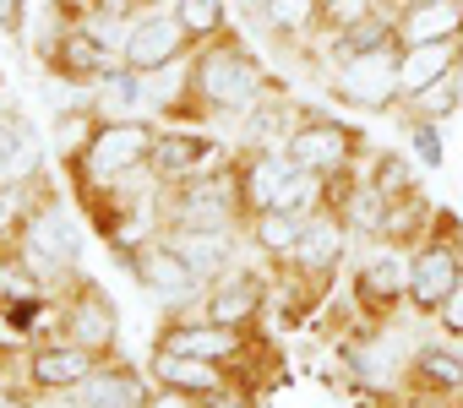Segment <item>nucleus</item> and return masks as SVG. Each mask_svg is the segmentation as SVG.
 Instances as JSON below:
<instances>
[{
	"mask_svg": "<svg viewBox=\"0 0 463 408\" xmlns=\"http://www.w3.org/2000/svg\"><path fill=\"white\" fill-rule=\"evenodd\" d=\"M268 93H279V82L268 77L262 55L229 28L185 55V93L169 120H246Z\"/></svg>",
	"mask_w": 463,
	"mask_h": 408,
	"instance_id": "1",
	"label": "nucleus"
},
{
	"mask_svg": "<svg viewBox=\"0 0 463 408\" xmlns=\"http://www.w3.org/2000/svg\"><path fill=\"white\" fill-rule=\"evenodd\" d=\"M158 218L164 229H246V196L235 180V158L213 174H191L175 185H158Z\"/></svg>",
	"mask_w": 463,
	"mask_h": 408,
	"instance_id": "2",
	"label": "nucleus"
},
{
	"mask_svg": "<svg viewBox=\"0 0 463 408\" xmlns=\"http://www.w3.org/2000/svg\"><path fill=\"white\" fill-rule=\"evenodd\" d=\"M39 190H44V180H39ZM12 246H17V256H23L44 283L77 273V262H82V235H77V218H71V208H66L61 190L33 196V208H28V218H23V229L12 235Z\"/></svg>",
	"mask_w": 463,
	"mask_h": 408,
	"instance_id": "3",
	"label": "nucleus"
},
{
	"mask_svg": "<svg viewBox=\"0 0 463 408\" xmlns=\"http://www.w3.org/2000/svg\"><path fill=\"white\" fill-rule=\"evenodd\" d=\"M153 142H158V125L153 120H99L82 142V153H71V180L77 190H93V185H109V180H126L137 169H147L153 158Z\"/></svg>",
	"mask_w": 463,
	"mask_h": 408,
	"instance_id": "4",
	"label": "nucleus"
},
{
	"mask_svg": "<svg viewBox=\"0 0 463 408\" xmlns=\"http://www.w3.org/2000/svg\"><path fill=\"white\" fill-rule=\"evenodd\" d=\"M458 283H463V224L452 213H436L425 240L409 246V311L436 316Z\"/></svg>",
	"mask_w": 463,
	"mask_h": 408,
	"instance_id": "5",
	"label": "nucleus"
},
{
	"mask_svg": "<svg viewBox=\"0 0 463 408\" xmlns=\"http://www.w3.org/2000/svg\"><path fill=\"white\" fill-rule=\"evenodd\" d=\"M327 93L338 104H354V109H398V44L387 50H360V55H344L333 60L327 71Z\"/></svg>",
	"mask_w": 463,
	"mask_h": 408,
	"instance_id": "6",
	"label": "nucleus"
},
{
	"mask_svg": "<svg viewBox=\"0 0 463 408\" xmlns=\"http://www.w3.org/2000/svg\"><path fill=\"white\" fill-rule=\"evenodd\" d=\"M354 305L371 321H387L398 305H409V246L382 240L360 256L354 267Z\"/></svg>",
	"mask_w": 463,
	"mask_h": 408,
	"instance_id": "7",
	"label": "nucleus"
},
{
	"mask_svg": "<svg viewBox=\"0 0 463 408\" xmlns=\"http://www.w3.org/2000/svg\"><path fill=\"white\" fill-rule=\"evenodd\" d=\"M158 354H191V359H207V365H235L241 354H251V327H223V321H207V316H175L158 327L153 338Z\"/></svg>",
	"mask_w": 463,
	"mask_h": 408,
	"instance_id": "8",
	"label": "nucleus"
},
{
	"mask_svg": "<svg viewBox=\"0 0 463 408\" xmlns=\"http://www.w3.org/2000/svg\"><path fill=\"white\" fill-rule=\"evenodd\" d=\"M229 158H235V153H229L213 131H202V125H164L158 142H153L147 169H153L158 185H175V180H191V174H213Z\"/></svg>",
	"mask_w": 463,
	"mask_h": 408,
	"instance_id": "9",
	"label": "nucleus"
},
{
	"mask_svg": "<svg viewBox=\"0 0 463 408\" xmlns=\"http://www.w3.org/2000/svg\"><path fill=\"white\" fill-rule=\"evenodd\" d=\"M284 153L295 158V169H311V174H338V169H354V153H360V131L333 120V115H300L295 131L284 136Z\"/></svg>",
	"mask_w": 463,
	"mask_h": 408,
	"instance_id": "10",
	"label": "nucleus"
},
{
	"mask_svg": "<svg viewBox=\"0 0 463 408\" xmlns=\"http://www.w3.org/2000/svg\"><path fill=\"white\" fill-rule=\"evenodd\" d=\"M126 267H131V278H137L153 300H164V305H202V294H207V278H202L164 235H153Z\"/></svg>",
	"mask_w": 463,
	"mask_h": 408,
	"instance_id": "11",
	"label": "nucleus"
},
{
	"mask_svg": "<svg viewBox=\"0 0 463 408\" xmlns=\"http://www.w3.org/2000/svg\"><path fill=\"white\" fill-rule=\"evenodd\" d=\"M55 321H61V338H71V343H82V348H93V354H115L120 311H115V300H109L93 278L71 273V289H66V305H61Z\"/></svg>",
	"mask_w": 463,
	"mask_h": 408,
	"instance_id": "12",
	"label": "nucleus"
},
{
	"mask_svg": "<svg viewBox=\"0 0 463 408\" xmlns=\"http://www.w3.org/2000/svg\"><path fill=\"white\" fill-rule=\"evenodd\" d=\"M191 50H196V44H191L185 23H180L169 6H153V12H137V17H131V39H126V66H131V71H142V77L169 71V66H180Z\"/></svg>",
	"mask_w": 463,
	"mask_h": 408,
	"instance_id": "13",
	"label": "nucleus"
},
{
	"mask_svg": "<svg viewBox=\"0 0 463 408\" xmlns=\"http://www.w3.org/2000/svg\"><path fill=\"white\" fill-rule=\"evenodd\" d=\"M153 381L164 392L191 397V403H207V408H241L229 370L223 365H207V359H191V354H158L153 348Z\"/></svg>",
	"mask_w": 463,
	"mask_h": 408,
	"instance_id": "14",
	"label": "nucleus"
},
{
	"mask_svg": "<svg viewBox=\"0 0 463 408\" xmlns=\"http://www.w3.org/2000/svg\"><path fill=\"white\" fill-rule=\"evenodd\" d=\"M99 359H104V354H93V348H82V343H71V338H55V343L28 348L23 381H28L33 392H77V386L93 376Z\"/></svg>",
	"mask_w": 463,
	"mask_h": 408,
	"instance_id": "15",
	"label": "nucleus"
},
{
	"mask_svg": "<svg viewBox=\"0 0 463 408\" xmlns=\"http://www.w3.org/2000/svg\"><path fill=\"white\" fill-rule=\"evenodd\" d=\"M262 305H268V278H262V273H251V267H229L223 278H213V283H207V294H202V311H196V316L223 321V327H257Z\"/></svg>",
	"mask_w": 463,
	"mask_h": 408,
	"instance_id": "16",
	"label": "nucleus"
},
{
	"mask_svg": "<svg viewBox=\"0 0 463 408\" xmlns=\"http://www.w3.org/2000/svg\"><path fill=\"white\" fill-rule=\"evenodd\" d=\"M82 408H153V386L142 370H131L120 354H104L93 365V376L71 392Z\"/></svg>",
	"mask_w": 463,
	"mask_h": 408,
	"instance_id": "17",
	"label": "nucleus"
},
{
	"mask_svg": "<svg viewBox=\"0 0 463 408\" xmlns=\"http://www.w3.org/2000/svg\"><path fill=\"white\" fill-rule=\"evenodd\" d=\"M344 240H349V224H344L333 208H322V213L306 218L300 246H295L289 262H279V267H295L300 278H333V273H338V256H344Z\"/></svg>",
	"mask_w": 463,
	"mask_h": 408,
	"instance_id": "18",
	"label": "nucleus"
},
{
	"mask_svg": "<svg viewBox=\"0 0 463 408\" xmlns=\"http://www.w3.org/2000/svg\"><path fill=\"white\" fill-rule=\"evenodd\" d=\"M289 174H295V158H289L284 147L235 153V180H241V196H246V213H262V208H273Z\"/></svg>",
	"mask_w": 463,
	"mask_h": 408,
	"instance_id": "19",
	"label": "nucleus"
},
{
	"mask_svg": "<svg viewBox=\"0 0 463 408\" xmlns=\"http://www.w3.org/2000/svg\"><path fill=\"white\" fill-rule=\"evenodd\" d=\"M463 66V39H436V44H398V98L441 82L447 71Z\"/></svg>",
	"mask_w": 463,
	"mask_h": 408,
	"instance_id": "20",
	"label": "nucleus"
},
{
	"mask_svg": "<svg viewBox=\"0 0 463 408\" xmlns=\"http://www.w3.org/2000/svg\"><path fill=\"white\" fill-rule=\"evenodd\" d=\"M392 12H398V44L463 39V0H403Z\"/></svg>",
	"mask_w": 463,
	"mask_h": 408,
	"instance_id": "21",
	"label": "nucleus"
},
{
	"mask_svg": "<svg viewBox=\"0 0 463 408\" xmlns=\"http://www.w3.org/2000/svg\"><path fill=\"white\" fill-rule=\"evenodd\" d=\"M202 278H223L235 267V251H241V235L235 229H158Z\"/></svg>",
	"mask_w": 463,
	"mask_h": 408,
	"instance_id": "22",
	"label": "nucleus"
},
{
	"mask_svg": "<svg viewBox=\"0 0 463 408\" xmlns=\"http://www.w3.org/2000/svg\"><path fill=\"white\" fill-rule=\"evenodd\" d=\"M251 12H257V28L273 44H311L322 0H251Z\"/></svg>",
	"mask_w": 463,
	"mask_h": 408,
	"instance_id": "23",
	"label": "nucleus"
},
{
	"mask_svg": "<svg viewBox=\"0 0 463 408\" xmlns=\"http://www.w3.org/2000/svg\"><path fill=\"white\" fill-rule=\"evenodd\" d=\"M458 104H463V66L447 71L441 82H430V88L398 98V115H403V125H414V120H420V125H441V120L458 115Z\"/></svg>",
	"mask_w": 463,
	"mask_h": 408,
	"instance_id": "24",
	"label": "nucleus"
},
{
	"mask_svg": "<svg viewBox=\"0 0 463 408\" xmlns=\"http://www.w3.org/2000/svg\"><path fill=\"white\" fill-rule=\"evenodd\" d=\"M409 386H414L420 397L463 392V354H452L447 343H425V348L409 359Z\"/></svg>",
	"mask_w": 463,
	"mask_h": 408,
	"instance_id": "25",
	"label": "nucleus"
},
{
	"mask_svg": "<svg viewBox=\"0 0 463 408\" xmlns=\"http://www.w3.org/2000/svg\"><path fill=\"white\" fill-rule=\"evenodd\" d=\"M88 104H93V115H99V120H137V109H147L142 71H131V66L109 71V77L88 93Z\"/></svg>",
	"mask_w": 463,
	"mask_h": 408,
	"instance_id": "26",
	"label": "nucleus"
},
{
	"mask_svg": "<svg viewBox=\"0 0 463 408\" xmlns=\"http://www.w3.org/2000/svg\"><path fill=\"white\" fill-rule=\"evenodd\" d=\"M300 229H306V218H295V213H284V208H262V213L246 218V235H251V246H257L268 262H289V251L300 246Z\"/></svg>",
	"mask_w": 463,
	"mask_h": 408,
	"instance_id": "27",
	"label": "nucleus"
},
{
	"mask_svg": "<svg viewBox=\"0 0 463 408\" xmlns=\"http://www.w3.org/2000/svg\"><path fill=\"white\" fill-rule=\"evenodd\" d=\"M39 169V153H33V131H28V120L23 115H0V185L6 180H23V174H33Z\"/></svg>",
	"mask_w": 463,
	"mask_h": 408,
	"instance_id": "28",
	"label": "nucleus"
},
{
	"mask_svg": "<svg viewBox=\"0 0 463 408\" xmlns=\"http://www.w3.org/2000/svg\"><path fill=\"white\" fill-rule=\"evenodd\" d=\"M169 12L185 23L191 44H207V39L229 33V6H223V0H169Z\"/></svg>",
	"mask_w": 463,
	"mask_h": 408,
	"instance_id": "29",
	"label": "nucleus"
},
{
	"mask_svg": "<svg viewBox=\"0 0 463 408\" xmlns=\"http://www.w3.org/2000/svg\"><path fill=\"white\" fill-rule=\"evenodd\" d=\"M371 12H382V0H322V17H317L311 44H322V39H333V33L354 28V23H360V17H371Z\"/></svg>",
	"mask_w": 463,
	"mask_h": 408,
	"instance_id": "30",
	"label": "nucleus"
},
{
	"mask_svg": "<svg viewBox=\"0 0 463 408\" xmlns=\"http://www.w3.org/2000/svg\"><path fill=\"white\" fill-rule=\"evenodd\" d=\"M365 185H376L382 196H398V190H414V169H409V158H398V153H376Z\"/></svg>",
	"mask_w": 463,
	"mask_h": 408,
	"instance_id": "31",
	"label": "nucleus"
},
{
	"mask_svg": "<svg viewBox=\"0 0 463 408\" xmlns=\"http://www.w3.org/2000/svg\"><path fill=\"white\" fill-rule=\"evenodd\" d=\"M409 147H414V158L425 163V169H441V142H436V125H409Z\"/></svg>",
	"mask_w": 463,
	"mask_h": 408,
	"instance_id": "32",
	"label": "nucleus"
},
{
	"mask_svg": "<svg viewBox=\"0 0 463 408\" xmlns=\"http://www.w3.org/2000/svg\"><path fill=\"white\" fill-rule=\"evenodd\" d=\"M430 321H436V327H441L447 338H458V343H463V283H458V289H452V294L441 300V311H436Z\"/></svg>",
	"mask_w": 463,
	"mask_h": 408,
	"instance_id": "33",
	"label": "nucleus"
},
{
	"mask_svg": "<svg viewBox=\"0 0 463 408\" xmlns=\"http://www.w3.org/2000/svg\"><path fill=\"white\" fill-rule=\"evenodd\" d=\"M23 17H28V0H0V28H6L23 44Z\"/></svg>",
	"mask_w": 463,
	"mask_h": 408,
	"instance_id": "34",
	"label": "nucleus"
},
{
	"mask_svg": "<svg viewBox=\"0 0 463 408\" xmlns=\"http://www.w3.org/2000/svg\"><path fill=\"white\" fill-rule=\"evenodd\" d=\"M99 12H120V17H137V12H153V6H169V0H93Z\"/></svg>",
	"mask_w": 463,
	"mask_h": 408,
	"instance_id": "35",
	"label": "nucleus"
},
{
	"mask_svg": "<svg viewBox=\"0 0 463 408\" xmlns=\"http://www.w3.org/2000/svg\"><path fill=\"white\" fill-rule=\"evenodd\" d=\"M0 408H28V397H23L17 386H6V381H0Z\"/></svg>",
	"mask_w": 463,
	"mask_h": 408,
	"instance_id": "36",
	"label": "nucleus"
},
{
	"mask_svg": "<svg viewBox=\"0 0 463 408\" xmlns=\"http://www.w3.org/2000/svg\"><path fill=\"white\" fill-rule=\"evenodd\" d=\"M392 6H403V0H392Z\"/></svg>",
	"mask_w": 463,
	"mask_h": 408,
	"instance_id": "37",
	"label": "nucleus"
},
{
	"mask_svg": "<svg viewBox=\"0 0 463 408\" xmlns=\"http://www.w3.org/2000/svg\"><path fill=\"white\" fill-rule=\"evenodd\" d=\"M452 408H463V403H452Z\"/></svg>",
	"mask_w": 463,
	"mask_h": 408,
	"instance_id": "38",
	"label": "nucleus"
}]
</instances>
